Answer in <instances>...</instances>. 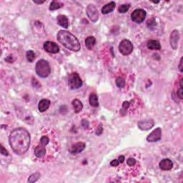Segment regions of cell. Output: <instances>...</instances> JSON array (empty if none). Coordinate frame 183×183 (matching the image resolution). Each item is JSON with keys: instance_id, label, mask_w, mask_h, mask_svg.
Wrapping results in <instances>:
<instances>
[{"instance_id": "21", "label": "cell", "mask_w": 183, "mask_h": 183, "mask_svg": "<svg viewBox=\"0 0 183 183\" xmlns=\"http://www.w3.org/2000/svg\"><path fill=\"white\" fill-rule=\"evenodd\" d=\"M89 104H90L91 106L94 107V108H97V107L99 106L98 97H97V95L96 94H95V93H92V94L90 95L89 99Z\"/></svg>"}, {"instance_id": "30", "label": "cell", "mask_w": 183, "mask_h": 183, "mask_svg": "<svg viewBox=\"0 0 183 183\" xmlns=\"http://www.w3.org/2000/svg\"><path fill=\"white\" fill-rule=\"evenodd\" d=\"M183 87H180V89H178V92H177V95H178V96L180 97V99L183 98Z\"/></svg>"}, {"instance_id": "28", "label": "cell", "mask_w": 183, "mask_h": 183, "mask_svg": "<svg viewBox=\"0 0 183 183\" xmlns=\"http://www.w3.org/2000/svg\"><path fill=\"white\" fill-rule=\"evenodd\" d=\"M127 164L130 167L134 166V165H135L136 164V159L134 158H129L127 160Z\"/></svg>"}, {"instance_id": "22", "label": "cell", "mask_w": 183, "mask_h": 183, "mask_svg": "<svg viewBox=\"0 0 183 183\" xmlns=\"http://www.w3.org/2000/svg\"><path fill=\"white\" fill-rule=\"evenodd\" d=\"M62 7H63V4L60 3V2H57V1H52V2L50 3V9L51 11L57 10V9H59Z\"/></svg>"}, {"instance_id": "1", "label": "cell", "mask_w": 183, "mask_h": 183, "mask_svg": "<svg viewBox=\"0 0 183 183\" xmlns=\"http://www.w3.org/2000/svg\"><path fill=\"white\" fill-rule=\"evenodd\" d=\"M9 145L14 152L22 155L29 149L31 142L30 132L23 127H17L11 132L9 137Z\"/></svg>"}, {"instance_id": "27", "label": "cell", "mask_w": 183, "mask_h": 183, "mask_svg": "<svg viewBox=\"0 0 183 183\" xmlns=\"http://www.w3.org/2000/svg\"><path fill=\"white\" fill-rule=\"evenodd\" d=\"M50 143V139L47 136H42L40 139V145L46 146L48 145V143Z\"/></svg>"}, {"instance_id": "24", "label": "cell", "mask_w": 183, "mask_h": 183, "mask_svg": "<svg viewBox=\"0 0 183 183\" xmlns=\"http://www.w3.org/2000/svg\"><path fill=\"white\" fill-rule=\"evenodd\" d=\"M116 85L119 88H123L125 86V80L124 78H122L121 77H119L116 79Z\"/></svg>"}, {"instance_id": "16", "label": "cell", "mask_w": 183, "mask_h": 183, "mask_svg": "<svg viewBox=\"0 0 183 183\" xmlns=\"http://www.w3.org/2000/svg\"><path fill=\"white\" fill-rule=\"evenodd\" d=\"M34 155L37 157H44L46 154V149H45V146L42 145H39L37 146L36 147L34 148Z\"/></svg>"}, {"instance_id": "33", "label": "cell", "mask_w": 183, "mask_h": 183, "mask_svg": "<svg viewBox=\"0 0 183 183\" xmlns=\"http://www.w3.org/2000/svg\"><path fill=\"white\" fill-rule=\"evenodd\" d=\"M182 61H183V58L182 57L181 58V59H180V64H179V65H178V68H179V69H180V71L181 72H183V67H182Z\"/></svg>"}, {"instance_id": "2", "label": "cell", "mask_w": 183, "mask_h": 183, "mask_svg": "<svg viewBox=\"0 0 183 183\" xmlns=\"http://www.w3.org/2000/svg\"><path fill=\"white\" fill-rule=\"evenodd\" d=\"M57 40L65 47L73 52L80 50V42L75 35L66 30H60L57 35Z\"/></svg>"}, {"instance_id": "11", "label": "cell", "mask_w": 183, "mask_h": 183, "mask_svg": "<svg viewBox=\"0 0 183 183\" xmlns=\"http://www.w3.org/2000/svg\"><path fill=\"white\" fill-rule=\"evenodd\" d=\"M180 40V34H179L178 30H175L173 32L171 33L170 37V43L172 48L174 50H176L178 48V42Z\"/></svg>"}, {"instance_id": "38", "label": "cell", "mask_w": 183, "mask_h": 183, "mask_svg": "<svg viewBox=\"0 0 183 183\" xmlns=\"http://www.w3.org/2000/svg\"><path fill=\"white\" fill-rule=\"evenodd\" d=\"M182 81H183V79H180V87H183Z\"/></svg>"}, {"instance_id": "36", "label": "cell", "mask_w": 183, "mask_h": 183, "mask_svg": "<svg viewBox=\"0 0 183 183\" xmlns=\"http://www.w3.org/2000/svg\"><path fill=\"white\" fill-rule=\"evenodd\" d=\"M118 160L120 161V163L123 162L124 160V156H123V155H120V156L118 157Z\"/></svg>"}, {"instance_id": "10", "label": "cell", "mask_w": 183, "mask_h": 183, "mask_svg": "<svg viewBox=\"0 0 183 183\" xmlns=\"http://www.w3.org/2000/svg\"><path fill=\"white\" fill-rule=\"evenodd\" d=\"M85 147H86L85 143H82V142H79V143H77L72 145L69 151L70 153L73 154V155H77V154L82 152L85 149Z\"/></svg>"}, {"instance_id": "15", "label": "cell", "mask_w": 183, "mask_h": 183, "mask_svg": "<svg viewBox=\"0 0 183 183\" xmlns=\"http://www.w3.org/2000/svg\"><path fill=\"white\" fill-rule=\"evenodd\" d=\"M57 24L64 28L67 29L69 27V19L67 17V16L63 14H60L57 17Z\"/></svg>"}, {"instance_id": "18", "label": "cell", "mask_w": 183, "mask_h": 183, "mask_svg": "<svg viewBox=\"0 0 183 183\" xmlns=\"http://www.w3.org/2000/svg\"><path fill=\"white\" fill-rule=\"evenodd\" d=\"M116 4L114 2H111L109 4L105 5L102 8V13L103 14H108L112 12L115 8Z\"/></svg>"}, {"instance_id": "14", "label": "cell", "mask_w": 183, "mask_h": 183, "mask_svg": "<svg viewBox=\"0 0 183 183\" xmlns=\"http://www.w3.org/2000/svg\"><path fill=\"white\" fill-rule=\"evenodd\" d=\"M51 102L47 99H43V100H40L38 104V109L40 112H44L50 108Z\"/></svg>"}, {"instance_id": "6", "label": "cell", "mask_w": 183, "mask_h": 183, "mask_svg": "<svg viewBox=\"0 0 183 183\" xmlns=\"http://www.w3.org/2000/svg\"><path fill=\"white\" fill-rule=\"evenodd\" d=\"M147 16V13L144 9H137L135 10L132 11L131 14V19L134 22L140 24V23L143 22Z\"/></svg>"}, {"instance_id": "4", "label": "cell", "mask_w": 183, "mask_h": 183, "mask_svg": "<svg viewBox=\"0 0 183 183\" xmlns=\"http://www.w3.org/2000/svg\"><path fill=\"white\" fill-rule=\"evenodd\" d=\"M68 84L71 89H77L82 86V80L79 77V74L73 72L70 74L68 77Z\"/></svg>"}, {"instance_id": "32", "label": "cell", "mask_w": 183, "mask_h": 183, "mask_svg": "<svg viewBox=\"0 0 183 183\" xmlns=\"http://www.w3.org/2000/svg\"><path fill=\"white\" fill-rule=\"evenodd\" d=\"M129 107H130L129 102H127H127H124L123 104H122V110H126L127 109L129 108Z\"/></svg>"}, {"instance_id": "8", "label": "cell", "mask_w": 183, "mask_h": 183, "mask_svg": "<svg viewBox=\"0 0 183 183\" xmlns=\"http://www.w3.org/2000/svg\"><path fill=\"white\" fill-rule=\"evenodd\" d=\"M44 50L49 53L56 54L59 52V47L55 42H51V41H47L44 43L43 45Z\"/></svg>"}, {"instance_id": "7", "label": "cell", "mask_w": 183, "mask_h": 183, "mask_svg": "<svg viewBox=\"0 0 183 183\" xmlns=\"http://www.w3.org/2000/svg\"><path fill=\"white\" fill-rule=\"evenodd\" d=\"M86 12L87 17L90 19L92 22H96L98 20L99 17V13L98 10L96 8V7L94 5H89L87 6L86 9Z\"/></svg>"}, {"instance_id": "5", "label": "cell", "mask_w": 183, "mask_h": 183, "mask_svg": "<svg viewBox=\"0 0 183 183\" xmlns=\"http://www.w3.org/2000/svg\"><path fill=\"white\" fill-rule=\"evenodd\" d=\"M119 51L123 55H129L133 51V44L130 40H123L119 44Z\"/></svg>"}, {"instance_id": "3", "label": "cell", "mask_w": 183, "mask_h": 183, "mask_svg": "<svg viewBox=\"0 0 183 183\" xmlns=\"http://www.w3.org/2000/svg\"><path fill=\"white\" fill-rule=\"evenodd\" d=\"M35 71L37 75L42 78H46L51 73V67L47 61L40 59L37 62L35 66Z\"/></svg>"}, {"instance_id": "34", "label": "cell", "mask_w": 183, "mask_h": 183, "mask_svg": "<svg viewBox=\"0 0 183 183\" xmlns=\"http://www.w3.org/2000/svg\"><path fill=\"white\" fill-rule=\"evenodd\" d=\"M102 132H103V129H102V126H100L99 127V128L97 130V132H96V134L97 135H100L102 133Z\"/></svg>"}, {"instance_id": "35", "label": "cell", "mask_w": 183, "mask_h": 183, "mask_svg": "<svg viewBox=\"0 0 183 183\" xmlns=\"http://www.w3.org/2000/svg\"><path fill=\"white\" fill-rule=\"evenodd\" d=\"M82 125L83 127H88L89 126V122L87 121L86 120H83L82 122Z\"/></svg>"}, {"instance_id": "25", "label": "cell", "mask_w": 183, "mask_h": 183, "mask_svg": "<svg viewBox=\"0 0 183 183\" xmlns=\"http://www.w3.org/2000/svg\"><path fill=\"white\" fill-rule=\"evenodd\" d=\"M26 57L27 59L30 62H33L35 59V54L34 52L32 50H28L26 52Z\"/></svg>"}, {"instance_id": "23", "label": "cell", "mask_w": 183, "mask_h": 183, "mask_svg": "<svg viewBox=\"0 0 183 183\" xmlns=\"http://www.w3.org/2000/svg\"><path fill=\"white\" fill-rule=\"evenodd\" d=\"M41 176L40 173L37 172H34L33 173L32 175H31L30 176V178H28V180H27V182H30V183H32V182H37L39 179H40Z\"/></svg>"}, {"instance_id": "39", "label": "cell", "mask_w": 183, "mask_h": 183, "mask_svg": "<svg viewBox=\"0 0 183 183\" xmlns=\"http://www.w3.org/2000/svg\"><path fill=\"white\" fill-rule=\"evenodd\" d=\"M152 2L155 4H157V3H159V2Z\"/></svg>"}, {"instance_id": "29", "label": "cell", "mask_w": 183, "mask_h": 183, "mask_svg": "<svg viewBox=\"0 0 183 183\" xmlns=\"http://www.w3.org/2000/svg\"><path fill=\"white\" fill-rule=\"evenodd\" d=\"M1 154L2 155H5V156H8L9 155V152H7V149L3 147L2 145H1Z\"/></svg>"}, {"instance_id": "13", "label": "cell", "mask_w": 183, "mask_h": 183, "mask_svg": "<svg viewBox=\"0 0 183 183\" xmlns=\"http://www.w3.org/2000/svg\"><path fill=\"white\" fill-rule=\"evenodd\" d=\"M159 168L161 170H164V171H167V170H170L173 167V162L171 159L166 158V159H162L159 164Z\"/></svg>"}, {"instance_id": "9", "label": "cell", "mask_w": 183, "mask_h": 183, "mask_svg": "<svg viewBox=\"0 0 183 183\" xmlns=\"http://www.w3.org/2000/svg\"><path fill=\"white\" fill-rule=\"evenodd\" d=\"M162 137V129L160 127H157L153 130L149 135L147 136V141L149 143H155L161 140Z\"/></svg>"}, {"instance_id": "19", "label": "cell", "mask_w": 183, "mask_h": 183, "mask_svg": "<svg viewBox=\"0 0 183 183\" xmlns=\"http://www.w3.org/2000/svg\"><path fill=\"white\" fill-rule=\"evenodd\" d=\"M72 104L74 110H75V113H79V112H80L82 110L83 104L80 100H77V99H75V100H74L72 101Z\"/></svg>"}, {"instance_id": "37", "label": "cell", "mask_w": 183, "mask_h": 183, "mask_svg": "<svg viewBox=\"0 0 183 183\" xmlns=\"http://www.w3.org/2000/svg\"><path fill=\"white\" fill-rule=\"evenodd\" d=\"M44 2V1L42 2H37V1H34V3L35 4H38V5H41V4H43Z\"/></svg>"}, {"instance_id": "31", "label": "cell", "mask_w": 183, "mask_h": 183, "mask_svg": "<svg viewBox=\"0 0 183 183\" xmlns=\"http://www.w3.org/2000/svg\"><path fill=\"white\" fill-rule=\"evenodd\" d=\"M119 164H120V161L118 159H113L112 161H111L110 165L112 167H117Z\"/></svg>"}, {"instance_id": "12", "label": "cell", "mask_w": 183, "mask_h": 183, "mask_svg": "<svg viewBox=\"0 0 183 183\" xmlns=\"http://www.w3.org/2000/svg\"><path fill=\"white\" fill-rule=\"evenodd\" d=\"M155 124V122L152 120H145L138 122V127L142 130H149Z\"/></svg>"}, {"instance_id": "20", "label": "cell", "mask_w": 183, "mask_h": 183, "mask_svg": "<svg viewBox=\"0 0 183 183\" xmlns=\"http://www.w3.org/2000/svg\"><path fill=\"white\" fill-rule=\"evenodd\" d=\"M95 43H96V39L92 36L88 37L86 38V40H85V45H86L87 49L89 50H92L94 48Z\"/></svg>"}, {"instance_id": "17", "label": "cell", "mask_w": 183, "mask_h": 183, "mask_svg": "<svg viewBox=\"0 0 183 183\" xmlns=\"http://www.w3.org/2000/svg\"><path fill=\"white\" fill-rule=\"evenodd\" d=\"M147 48L149 50H159L161 49V44L159 41L155 40H150L147 43Z\"/></svg>"}, {"instance_id": "26", "label": "cell", "mask_w": 183, "mask_h": 183, "mask_svg": "<svg viewBox=\"0 0 183 183\" xmlns=\"http://www.w3.org/2000/svg\"><path fill=\"white\" fill-rule=\"evenodd\" d=\"M130 7V5L129 4H126V5H122L120 6L118 8V11L120 13H126L127 11H128Z\"/></svg>"}]
</instances>
